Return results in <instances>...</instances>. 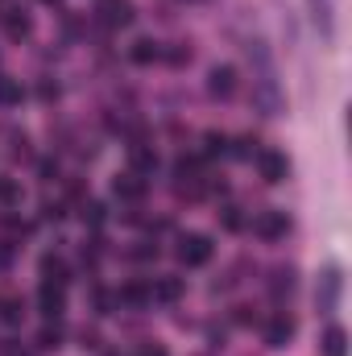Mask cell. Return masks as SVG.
I'll return each instance as SVG.
<instances>
[{"label": "cell", "mask_w": 352, "mask_h": 356, "mask_svg": "<svg viewBox=\"0 0 352 356\" xmlns=\"http://www.w3.org/2000/svg\"><path fill=\"white\" fill-rule=\"evenodd\" d=\"M178 261L191 266V269L207 266V261H211V241H207L203 232H186V236L178 241Z\"/></svg>", "instance_id": "6da1fadb"}, {"label": "cell", "mask_w": 352, "mask_h": 356, "mask_svg": "<svg viewBox=\"0 0 352 356\" xmlns=\"http://www.w3.org/2000/svg\"><path fill=\"white\" fill-rule=\"evenodd\" d=\"M253 162H257V175H262L269 186H278V182L290 178V162H286V154H278V149H257Z\"/></svg>", "instance_id": "7a4b0ae2"}, {"label": "cell", "mask_w": 352, "mask_h": 356, "mask_svg": "<svg viewBox=\"0 0 352 356\" xmlns=\"http://www.w3.org/2000/svg\"><path fill=\"white\" fill-rule=\"evenodd\" d=\"M95 13H99V21H104L108 29H125V25H133V17H137L133 0H95Z\"/></svg>", "instance_id": "3957f363"}, {"label": "cell", "mask_w": 352, "mask_h": 356, "mask_svg": "<svg viewBox=\"0 0 352 356\" xmlns=\"http://www.w3.org/2000/svg\"><path fill=\"white\" fill-rule=\"evenodd\" d=\"M253 232H257L262 241H282V236L290 232V216H286V211H262V216L253 220Z\"/></svg>", "instance_id": "277c9868"}, {"label": "cell", "mask_w": 352, "mask_h": 356, "mask_svg": "<svg viewBox=\"0 0 352 356\" xmlns=\"http://www.w3.org/2000/svg\"><path fill=\"white\" fill-rule=\"evenodd\" d=\"M290 340H294V319H290L286 311L269 315V323H265V344H269V348H286Z\"/></svg>", "instance_id": "5b68a950"}, {"label": "cell", "mask_w": 352, "mask_h": 356, "mask_svg": "<svg viewBox=\"0 0 352 356\" xmlns=\"http://www.w3.org/2000/svg\"><path fill=\"white\" fill-rule=\"evenodd\" d=\"M207 91H211L216 99H232V95H237V67H228V63L211 67V75H207Z\"/></svg>", "instance_id": "8992f818"}, {"label": "cell", "mask_w": 352, "mask_h": 356, "mask_svg": "<svg viewBox=\"0 0 352 356\" xmlns=\"http://www.w3.org/2000/svg\"><path fill=\"white\" fill-rule=\"evenodd\" d=\"M38 307H42L46 319H58V315L67 311V294H63V286H58V282H42V290H38Z\"/></svg>", "instance_id": "52a82bcc"}, {"label": "cell", "mask_w": 352, "mask_h": 356, "mask_svg": "<svg viewBox=\"0 0 352 356\" xmlns=\"http://www.w3.org/2000/svg\"><path fill=\"white\" fill-rule=\"evenodd\" d=\"M307 8H311V21H315L319 38L332 42L336 38V8H332V0H307Z\"/></svg>", "instance_id": "ba28073f"}, {"label": "cell", "mask_w": 352, "mask_h": 356, "mask_svg": "<svg viewBox=\"0 0 352 356\" xmlns=\"http://www.w3.org/2000/svg\"><path fill=\"white\" fill-rule=\"evenodd\" d=\"M112 195H116V199H125V203H137V199L145 195V178L137 175V170L116 175V178H112Z\"/></svg>", "instance_id": "9c48e42d"}, {"label": "cell", "mask_w": 352, "mask_h": 356, "mask_svg": "<svg viewBox=\"0 0 352 356\" xmlns=\"http://www.w3.org/2000/svg\"><path fill=\"white\" fill-rule=\"evenodd\" d=\"M336 298H340V269L332 266L323 277H319V294H315V302H319V311L328 315V311H336Z\"/></svg>", "instance_id": "30bf717a"}, {"label": "cell", "mask_w": 352, "mask_h": 356, "mask_svg": "<svg viewBox=\"0 0 352 356\" xmlns=\"http://www.w3.org/2000/svg\"><path fill=\"white\" fill-rule=\"evenodd\" d=\"M116 302H120V307H150V302H154L150 282H125V286L116 290Z\"/></svg>", "instance_id": "8fae6325"}, {"label": "cell", "mask_w": 352, "mask_h": 356, "mask_svg": "<svg viewBox=\"0 0 352 356\" xmlns=\"http://www.w3.org/2000/svg\"><path fill=\"white\" fill-rule=\"evenodd\" d=\"M319 356H349V332L340 323H332L323 336H319Z\"/></svg>", "instance_id": "7c38bea8"}, {"label": "cell", "mask_w": 352, "mask_h": 356, "mask_svg": "<svg viewBox=\"0 0 352 356\" xmlns=\"http://www.w3.org/2000/svg\"><path fill=\"white\" fill-rule=\"evenodd\" d=\"M162 58V46L154 42V38H137L133 46H129V63H137V67H150V63H158Z\"/></svg>", "instance_id": "4fadbf2b"}, {"label": "cell", "mask_w": 352, "mask_h": 356, "mask_svg": "<svg viewBox=\"0 0 352 356\" xmlns=\"http://www.w3.org/2000/svg\"><path fill=\"white\" fill-rule=\"evenodd\" d=\"M182 290H186V286H182V277H170V273L150 282V294H154L158 302H178V298H182Z\"/></svg>", "instance_id": "5bb4252c"}, {"label": "cell", "mask_w": 352, "mask_h": 356, "mask_svg": "<svg viewBox=\"0 0 352 356\" xmlns=\"http://www.w3.org/2000/svg\"><path fill=\"white\" fill-rule=\"evenodd\" d=\"M67 273H71V269H67V261H63L58 253H46V257H42V277H46V282H58V286H63Z\"/></svg>", "instance_id": "9a60e30c"}, {"label": "cell", "mask_w": 352, "mask_h": 356, "mask_svg": "<svg viewBox=\"0 0 352 356\" xmlns=\"http://www.w3.org/2000/svg\"><path fill=\"white\" fill-rule=\"evenodd\" d=\"M4 25H8V38H29V29H33V21H29L21 8H13V17H8Z\"/></svg>", "instance_id": "2e32d148"}, {"label": "cell", "mask_w": 352, "mask_h": 356, "mask_svg": "<svg viewBox=\"0 0 352 356\" xmlns=\"http://www.w3.org/2000/svg\"><path fill=\"white\" fill-rule=\"evenodd\" d=\"M228 154V137L224 133H207L203 137V158H224Z\"/></svg>", "instance_id": "e0dca14e"}, {"label": "cell", "mask_w": 352, "mask_h": 356, "mask_svg": "<svg viewBox=\"0 0 352 356\" xmlns=\"http://www.w3.org/2000/svg\"><path fill=\"white\" fill-rule=\"evenodd\" d=\"M269 290H273V298L290 294V290H294V269H273V282H269Z\"/></svg>", "instance_id": "ac0fdd59"}, {"label": "cell", "mask_w": 352, "mask_h": 356, "mask_svg": "<svg viewBox=\"0 0 352 356\" xmlns=\"http://www.w3.org/2000/svg\"><path fill=\"white\" fill-rule=\"evenodd\" d=\"M58 344H63V327H58V323H46V327L38 332V348H46V353H54Z\"/></svg>", "instance_id": "d6986e66"}, {"label": "cell", "mask_w": 352, "mask_h": 356, "mask_svg": "<svg viewBox=\"0 0 352 356\" xmlns=\"http://www.w3.org/2000/svg\"><path fill=\"white\" fill-rule=\"evenodd\" d=\"M13 104H21V83L0 75V108H13Z\"/></svg>", "instance_id": "ffe728a7"}, {"label": "cell", "mask_w": 352, "mask_h": 356, "mask_svg": "<svg viewBox=\"0 0 352 356\" xmlns=\"http://www.w3.org/2000/svg\"><path fill=\"white\" fill-rule=\"evenodd\" d=\"M133 166H137V170H158V154H154V149L133 145Z\"/></svg>", "instance_id": "44dd1931"}, {"label": "cell", "mask_w": 352, "mask_h": 356, "mask_svg": "<svg viewBox=\"0 0 352 356\" xmlns=\"http://www.w3.org/2000/svg\"><path fill=\"white\" fill-rule=\"evenodd\" d=\"M220 224H224L228 232H241V228H245V216H241V207H220Z\"/></svg>", "instance_id": "7402d4cb"}, {"label": "cell", "mask_w": 352, "mask_h": 356, "mask_svg": "<svg viewBox=\"0 0 352 356\" xmlns=\"http://www.w3.org/2000/svg\"><path fill=\"white\" fill-rule=\"evenodd\" d=\"M21 315H25V311H21L17 298H4V302H0V319H4V323H21Z\"/></svg>", "instance_id": "603a6c76"}, {"label": "cell", "mask_w": 352, "mask_h": 356, "mask_svg": "<svg viewBox=\"0 0 352 356\" xmlns=\"http://www.w3.org/2000/svg\"><path fill=\"white\" fill-rule=\"evenodd\" d=\"M79 216H83V224L99 228V224H104V203H83V211H79Z\"/></svg>", "instance_id": "cb8c5ba5"}, {"label": "cell", "mask_w": 352, "mask_h": 356, "mask_svg": "<svg viewBox=\"0 0 352 356\" xmlns=\"http://www.w3.org/2000/svg\"><path fill=\"white\" fill-rule=\"evenodd\" d=\"M253 154H257V141L253 137H241L237 141V158H253Z\"/></svg>", "instance_id": "d4e9b609"}, {"label": "cell", "mask_w": 352, "mask_h": 356, "mask_svg": "<svg viewBox=\"0 0 352 356\" xmlns=\"http://www.w3.org/2000/svg\"><path fill=\"white\" fill-rule=\"evenodd\" d=\"M17 195H21V191H17V182L0 178V199H4V203H17Z\"/></svg>", "instance_id": "484cf974"}, {"label": "cell", "mask_w": 352, "mask_h": 356, "mask_svg": "<svg viewBox=\"0 0 352 356\" xmlns=\"http://www.w3.org/2000/svg\"><path fill=\"white\" fill-rule=\"evenodd\" d=\"M38 170H42V178H46V182H54V178H58V162H54V158H46Z\"/></svg>", "instance_id": "4316f807"}, {"label": "cell", "mask_w": 352, "mask_h": 356, "mask_svg": "<svg viewBox=\"0 0 352 356\" xmlns=\"http://www.w3.org/2000/svg\"><path fill=\"white\" fill-rule=\"evenodd\" d=\"M38 95H42V99H58V83L42 79V83H38Z\"/></svg>", "instance_id": "83f0119b"}, {"label": "cell", "mask_w": 352, "mask_h": 356, "mask_svg": "<svg viewBox=\"0 0 352 356\" xmlns=\"http://www.w3.org/2000/svg\"><path fill=\"white\" fill-rule=\"evenodd\" d=\"M232 323L249 327V323H253V311H249V307H237V311H232Z\"/></svg>", "instance_id": "f1b7e54d"}, {"label": "cell", "mask_w": 352, "mask_h": 356, "mask_svg": "<svg viewBox=\"0 0 352 356\" xmlns=\"http://www.w3.org/2000/svg\"><path fill=\"white\" fill-rule=\"evenodd\" d=\"M137 356H166V348H162V344H141Z\"/></svg>", "instance_id": "f546056e"}, {"label": "cell", "mask_w": 352, "mask_h": 356, "mask_svg": "<svg viewBox=\"0 0 352 356\" xmlns=\"http://www.w3.org/2000/svg\"><path fill=\"white\" fill-rule=\"evenodd\" d=\"M170 63H175V67H182V63H191V50H182V46H178V50H170Z\"/></svg>", "instance_id": "4dcf8cb0"}, {"label": "cell", "mask_w": 352, "mask_h": 356, "mask_svg": "<svg viewBox=\"0 0 352 356\" xmlns=\"http://www.w3.org/2000/svg\"><path fill=\"white\" fill-rule=\"evenodd\" d=\"M133 257H141V261H145V257H158V249H150V245H141V249H133Z\"/></svg>", "instance_id": "1f68e13d"}, {"label": "cell", "mask_w": 352, "mask_h": 356, "mask_svg": "<svg viewBox=\"0 0 352 356\" xmlns=\"http://www.w3.org/2000/svg\"><path fill=\"white\" fill-rule=\"evenodd\" d=\"M46 4H58V0H46Z\"/></svg>", "instance_id": "d6a6232c"}]
</instances>
